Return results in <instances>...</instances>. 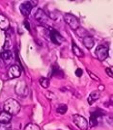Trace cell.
I'll use <instances>...</instances> for the list:
<instances>
[{
    "label": "cell",
    "instance_id": "cell-1",
    "mask_svg": "<svg viewBox=\"0 0 113 130\" xmlns=\"http://www.w3.org/2000/svg\"><path fill=\"white\" fill-rule=\"evenodd\" d=\"M4 111L9 113L12 116L18 115L20 111V104L14 98H9L4 103Z\"/></svg>",
    "mask_w": 113,
    "mask_h": 130
},
{
    "label": "cell",
    "instance_id": "cell-2",
    "mask_svg": "<svg viewBox=\"0 0 113 130\" xmlns=\"http://www.w3.org/2000/svg\"><path fill=\"white\" fill-rule=\"evenodd\" d=\"M64 19H65L66 23L71 27V29L75 30V31H76V30L80 27L79 20H78V19H77L75 15H74V14H66L64 15Z\"/></svg>",
    "mask_w": 113,
    "mask_h": 130
},
{
    "label": "cell",
    "instance_id": "cell-3",
    "mask_svg": "<svg viewBox=\"0 0 113 130\" xmlns=\"http://www.w3.org/2000/svg\"><path fill=\"white\" fill-rule=\"evenodd\" d=\"M15 92L20 98H25V96L28 95L29 90L24 81H19L16 85V87H15Z\"/></svg>",
    "mask_w": 113,
    "mask_h": 130
},
{
    "label": "cell",
    "instance_id": "cell-4",
    "mask_svg": "<svg viewBox=\"0 0 113 130\" xmlns=\"http://www.w3.org/2000/svg\"><path fill=\"white\" fill-rule=\"evenodd\" d=\"M73 121H74L75 125L77 126L80 130L88 129L89 123H88L87 120L85 118H83L82 116H80V115H74L73 116Z\"/></svg>",
    "mask_w": 113,
    "mask_h": 130
},
{
    "label": "cell",
    "instance_id": "cell-5",
    "mask_svg": "<svg viewBox=\"0 0 113 130\" xmlns=\"http://www.w3.org/2000/svg\"><path fill=\"white\" fill-rule=\"evenodd\" d=\"M104 114H105V113H104L103 110H101V109H96L94 112H92V113H91V116H90L89 125L92 126V127L98 125V123H99V119L102 118Z\"/></svg>",
    "mask_w": 113,
    "mask_h": 130
},
{
    "label": "cell",
    "instance_id": "cell-6",
    "mask_svg": "<svg viewBox=\"0 0 113 130\" xmlns=\"http://www.w3.org/2000/svg\"><path fill=\"white\" fill-rule=\"evenodd\" d=\"M35 19H37L40 23H42L43 25H49L48 24V17L47 15V14L44 12V10L38 9L35 13Z\"/></svg>",
    "mask_w": 113,
    "mask_h": 130
},
{
    "label": "cell",
    "instance_id": "cell-7",
    "mask_svg": "<svg viewBox=\"0 0 113 130\" xmlns=\"http://www.w3.org/2000/svg\"><path fill=\"white\" fill-rule=\"evenodd\" d=\"M96 56L100 61H104L108 57V48L104 45H99L96 49Z\"/></svg>",
    "mask_w": 113,
    "mask_h": 130
},
{
    "label": "cell",
    "instance_id": "cell-8",
    "mask_svg": "<svg viewBox=\"0 0 113 130\" xmlns=\"http://www.w3.org/2000/svg\"><path fill=\"white\" fill-rule=\"evenodd\" d=\"M49 38L55 44H61L64 42V38L61 36V34L56 31L55 29H50L49 31Z\"/></svg>",
    "mask_w": 113,
    "mask_h": 130
},
{
    "label": "cell",
    "instance_id": "cell-9",
    "mask_svg": "<svg viewBox=\"0 0 113 130\" xmlns=\"http://www.w3.org/2000/svg\"><path fill=\"white\" fill-rule=\"evenodd\" d=\"M8 75L11 79L13 78H18L21 75V70L18 65H13L11 66L9 71H8Z\"/></svg>",
    "mask_w": 113,
    "mask_h": 130
},
{
    "label": "cell",
    "instance_id": "cell-10",
    "mask_svg": "<svg viewBox=\"0 0 113 130\" xmlns=\"http://www.w3.org/2000/svg\"><path fill=\"white\" fill-rule=\"evenodd\" d=\"M1 59L3 60L6 65H11L14 61V55L11 50H7V51H3L1 52Z\"/></svg>",
    "mask_w": 113,
    "mask_h": 130
},
{
    "label": "cell",
    "instance_id": "cell-11",
    "mask_svg": "<svg viewBox=\"0 0 113 130\" xmlns=\"http://www.w3.org/2000/svg\"><path fill=\"white\" fill-rule=\"evenodd\" d=\"M32 8H33V6L31 5L30 1H26L20 5V12L24 17H28L32 11Z\"/></svg>",
    "mask_w": 113,
    "mask_h": 130
},
{
    "label": "cell",
    "instance_id": "cell-12",
    "mask_svg": "<svg viewBox=\"0 0 113 130\" xmlns=\"http://www.w3.org/2000/svg\"><path fill=\"white\" fill-rule=\"evenodd\" d=\"M10 28V21L5 15L0 14V29L2 30H8Z\"/></svg>",
    "mask_w": 113,
    "mask_h": 130
},
{
    "label": "cell",
    "instance_id": "cell-13",
    "mask_svg": "<svg viewBox=\"0 0 113 130\" xmlns=\"http://www.w3.org/2000/svg\"><path fill=\"white\" fill-rule=\"evenodd\" d=\"M12 120V115L5 111L0 112V123H10Z\"/></svg>",
    "mask_w": 113,
    "mask_h": 130
},
{
    "label": "cell",
    "instance_id": "cell-14",
    "mask_svg": "<svg viewBox=\"0 0 113 130\" xmlns=\"http://www.w3.org/2000/svg\"><path fill=\"white\" fill-rule=\"evenodd\" d=\"M83 44H84V46L87 48V49H91V48H93L95 45V41L94 39L91 37V36H88V37H86L83 39Z\"/></svg>",
    "mask_w": 113,
    "mask_h": 130
},
{
    "label": "cell",
    "instance_id": "cell-15",
    "mask_svg": "<svg viewBox=\"0 0 113 130\" xmlns=\"http://www.w3.org/2000/svg\"><path fill=\"white\" fill-rule=\"evenodd\" d=\"M100 92L98 91H94V92H92V93H90V95L88 96V103H89L90 105H92L93 103L96 101V100H98L100 98Z\"/></svg>",
    "mask_w": 113,
    "mask_h": 130
},
{
    "label": "cell",
    "instance_id": "cell-16",
    "mask_svg": "<svg viewBox=\"0 0 113 130\" xmlns=\"http://www.w3.org/2000/svg\"><path fill=\"white\" fill-rule=\"evenodd\" d=\"M72 49H73V53H74L76 57H83V56H84L83 51H82L75 43H73V48H72Z\"/></svg>",
    "mask_w": 113,
    "mask_h": 130
},
{
    "label": "cell",
    "instance_id": "cell-17",
    "mask_svg": "<svg viewBox=\"0 0 113 130\" xmlns=\"http://www.w3.org/2000/svg\"><path fill=\"white\" fill-rule=\"evenodd\" d=\"M75 33H76V35H77L78 37L83 38V39L89 36V33H88V31H87L86 29H84V28H82V27L78 28V29L75 31Z\"/></svg>",
    "mask_w": 113,
    "mask_h": 130
},
{
    "label": "cell",
    "instance_id": "cell-18",
    "mask_svg": "<svg viewBox=\"0 0 113 130\" xmlns=\"http://www.w3.org/2000/svg\"><path fill=\"white\" fill-rule=\"evenodd\" d=\"M52 75L53 76H62L63 77V72H62V70L57 67V66H53L52 67Z\"/></svg>",
    "mask_w": 113,
    "mask_h": 130
},
{
    "label": "cell",
    "instance_id": "cell-19",
    "mask_svg": "<svg viewBox=\"0 0 113 130\" xmlns=\"http://www.w3.org/2000/svg\"><path fill=\"white\" fill-rule=\"evenodd\" d=\"M12 46V42H11V39H10L9 36H6V40H5L4 45H3V49L4 51H7V50H10V48Z\"/></svg>",
    "mask_w": 113,
    "mask_h": 130
},
{
    "label": "cell",
    "instance_id": "cell-20",
    "mask_svg": "<svg viewBox=\"0 0 113 130\" xmlns=\"http://www.w3.org/2000/svg\"><path fill=\"white\" fill-rule=\"evenodd\" d=\"M67 110H68L67 105H65V104H61V105H59V106L57 107L56 112L58 113V114H60V115H64V114L67 112Z\"/></svg>",
    "mask_w": 113,
    "mask_h": 130
},
{
    "label": "cell",
    "instance_id": "cell-21",
    "mask_svg": "<svg viewBox=\"0 0 113 130\" xmlns=\"http://www.w3.org/2000/svg\"><path fill=\"white\" fill-rule=\"evenodd\" d=\"M40 84H41V86H42L43 88L47 89L49 87V80L46 78V77H41L40 78Z\"/></svg>",
    "mask_w": 113,
    "mask_h": 130
},
{
    "label": "cell",
    "instance_id": "cell-22",
    "mask_svg": "<svg viewBox=\"0 0 113 130\" xmlns=\"http://www.w3.org/2000/svg\"><path fill=\"white\" fill-rule=\"evenodd\" d=\"M24 130H41V129H40L39 125H37V124H35V123H29V124H27V125L25 126Z\"/></svg>",
    "mask_w": 113,
    "mask_h": 130
},
{
    "label": "cell",
    "instance_id": "cell-23",
    "mask_svg": "<svg viewBox=\"0 0 113 130\" xmlns=\"http://www.w3.org/2000/svg\"><path fill=\"white\" fill-rule=\"evenodd\" d=\"M0 130H12L10 123H0Z\"/></svg>",
    "mask_w": 113,
    "mask_h": 130
},
{
    "label": "cell",
    "instance_id": "cell-24",
    "mask_svg": "<svg viewBox=\"0 0 113 130\" xmlns=\"http://www.w3.org/2000/svg\"><path fill=\"white\" fill-rule=\"evenodd\" d=\"M87 72H88V74L90 75V77H91V78H93L94 80H96V81H99V80H100L99 77H98L97 75H95L94 73H92L90 70H87Z\"/></svg>",
    "mask_w": 113,
    "mask_h": 130
},
{
    "label": "cell",
    "instance_id": "cell-25",
    "mask_svg": "<svg viewBox=\"0 0 113 130\" xmlns=\"http://www.w3.org/2000/svg\"><path fill=\"white\" fill-rule=\"evenodd\" d=\"M82 72H83V71H82L81 69H77V70H75V75L78 76V77H80V76L82 75Z\"/></svg>",
    "mask_w": 113,
    "mask_h": 130
},
{
    "label": "cell",
    "instance_id": "cell-26",
    "mask_svg": "<svg viewBox=\"0 0 113 130\" xmlns=\"http://www.w3.org/2000/svg\"><path fill=\"white\" fill-rule=\"evenodd\" d=\"M105 71H106V73H107V75H109L110 77H113V72H112V70H110L109 68H107V69H105Z\"/></svg>",
    "mask_w": 113,
    "mask_h": 130
},
{
    "label": "cell",
    "instance_id": "cell-27",
    "mask_svg": "<svg viewBox=\"0 0 113 130\" xmlns=\"http://www.w3.org/2000/svg\"><path fill=\"white\" fill-rule=\"evenodd\" d=\"M46 95H47V98H48L49 99H52V98H53V96H54V93H51V92H47Z\"/></svg>",
    "mask_w": 113,
    "mask_h": 130
},
{
    "label": "cell",
    "instance_id": "cell-28",
    "mask_svg": "<svg viewBox=\"0 0 113 130\" xmlns=\"http://www.w3.org/2000/svg\"><path fill=\"white\" fill-rule=\"evenodd\" d=\"M24 24H25V27L27 28V29H28V30H30V27H29V24H28V22H27V21H25V22H24Z\"/></svg>",
    "mask_w": 113,
    "mask_h": 130
},
{
    "label": "cell",
    "instance_id": "cell-29",
    "mask_svg": "<svg viewBox=\"0 0 113 130\" xmlns=\"http://www.w3.org/2000/svg\"><path fill=\"white\" fill-rule=\"evenodd\" d=\"M109 102H110V104H112L113 105V94L110 96V99H109Z\"/></svg>",
    "mask_w": 113,
    "mask_h": 130
},
{
    "label": "cell",
    "instance_id": "cell-30",
    "mask_svg": "<svg viewBox=\"0 0 113 130\" xmlns=\"http://www.w3.org/2000/svg\"><path fill=\"white\" fill-rule=\"evenodd\" d=\"M99 90H101V91H102V90H104V85H100V86H99Z\"/></svg>",
    "mask_w": 113,
    "mask_h": 130
},
{
    "label": "cell",
    "instance_id": "cell-31",
    "mask_svg": "<svg viewBox=\"0 0 113 130\" xmlns=\"http://www.w3.org/2000/svg\"><path fill=\"white\" fill-rule=\"evenodd\" d=\"M15 130H17V129H15Z\"/></svg>",
    "mask_w": 113,
    "mask_h": 130
}]
</instances>
